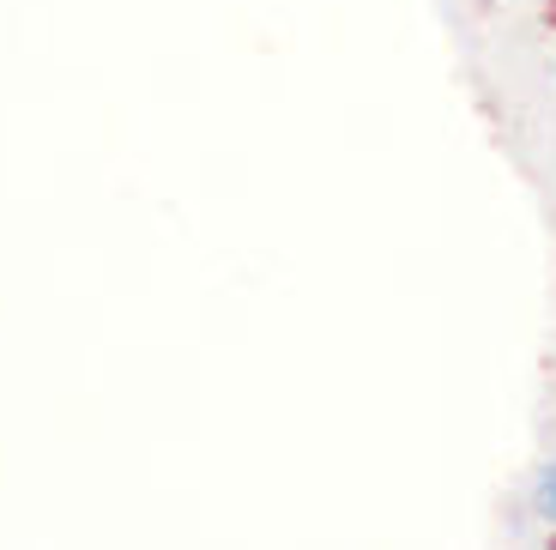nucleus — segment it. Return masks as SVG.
<instances>
[{
  "label": "nucleus",
  "instance_id": "obj_1",
  "mask_svg": "<svg viewBox=\"0 0 556 550\" xmlns=\"http://www.w3.org/2000/svg\"><path fill=\"white\" fill-rule=\"evenodd\" d=\"M532 509H539L544 521H556V466L539 472V484H532Z\"/></svg>",
  "mask_w": 556,
  "mask_h": 550
}]
</instances>
